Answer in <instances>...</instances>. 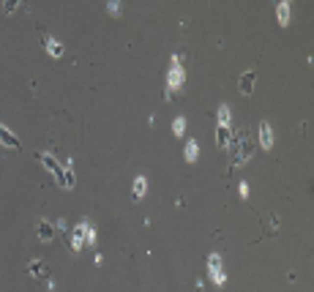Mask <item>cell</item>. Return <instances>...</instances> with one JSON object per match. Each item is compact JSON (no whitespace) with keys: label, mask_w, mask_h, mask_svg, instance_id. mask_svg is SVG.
Listing matches in <instances>:
<instances>
[{"label":"cell","mask_w":314,"mask_h":292,"mask_svg":"<svg viewBox=\"0 0 314 292\" xmlns=\"http://www.w3.org/2000/svg\"><path fill=\"white\" fill-rule=\"evenodd\" d=\"M36 159H39L41 164L47 167V170L55 172V178H58V186H63V164H58V159H55V156H49V153H36Z\"/></svg>","instance_id":"cell-4"},{"label":"cell","mask_w":314,"mask_h":292,"mask_svg":"<svg viewBox=\"0 0 314 292\" xmlns=\"http://www.w3.org/2000/svg\"><path fill=\"white\" fill-rule=\"evenodd\" d=\"M77 178H74V170H71V161H63V186L60 189H74Z\"/></svg>","instance_id":"cell-15"},{"label":"cell","mask_w":314,"mask_h":292,"mask_svg":"<svg viewBox=\"0 0 314 292\" xmlns=\"http://www.w3.org/2000/svg\"><path fill=\"white\" fill-rule=\"evenodd\" d=\"M183 131H186V118H175L172 121V134L175 137H183Z\"/></svg>","instance_id":"cell-17"},{"label":"cell","mask_w":314,"mask_h":292,"mask_svg":"<svg viewBox=\"0 0 314 292\" xmlns=\"http://www.w3.org/2000/svg\"><path fill=\"white\" fill-rule=\"evenodd\" d=\"M208 273H211V281L218 287L227 281V276L221 273V257L218 254H208Z\"/></svg>","instance_id":"cell-3"},{"label":"cell","mask_w":314,"mask_h":292,"mask_svg":"<svg viewBox=\"0 0 314 292\" xmlns=\"http://www.w3.org/2000/svg\"><path fill=\"white\" fill-rule=\"evenodd\" d=\"M107 11L112 14V17H118V14H121V3H118V0H112V3H107Z\"/></svg>","instance_id":"cell-21"},{"label":"cell","mask_w":314,"mask_h":292,"mask_svg":"<svg viewBox=\"0 0 314 292\" xmlns=\"http://www.w3.org/2000/svg\"><path fill=\"white\" fill-rule=\"evenodd\" d=\"M145 191H147V178L145 175H137L134 183H131V194H134V199H142L145 197Z\"/></svg>","instance_id":"cell-13"},{"label":"cell","mask_w":314,"mask_h":292,"mask_svg":"<svg viewBox=\"0 0 314 292\" xmlns=\"http://www.w3.org/2000/svg\"><path fill=\"white\" fill-rule=\"evenodd\" d=\"M85 229H88V221H85V219L71 229V251H74V254L85 248Z\"/></svg>","instance_id":"cell-5"},{"label":"cell","mask_w":314,"mask_h":292,"mask_svg":"<svg viewBox=\"0 0 314 292\" xmlns=\"http://www.w3.org/2000/svg\"><path fill=\"white\" fill-rule=\"evenodd\" d=\"M183 156H186L189 164H194V161H197V156H199V145H197V140H189V142H186V150H183Z\"/></svg>","instance_id":"cell-16"},{"label":"cell","mask_w":314,"mask_h":292,"mask_svg":"<svg viewBox=\"0 0 314 292\" xmlns=\"http://www.w3.org/2000/svg\"><path fill=\"white\" fill-rule=\"evenodd\" d=\"M41 47H44V49L49 52L52 57H63V52H66V49H63V44H60V41H55L52 36H47V33L41 36Z\"/></svg>","instance_id":"cell-9"},{"label":"cell","mask_w":314,"mask_h":292,"mask_svg":"<svg viewBox=\"0 0 314 292\" xmlns=\"http://www.w3.org/2000/svg\"><path fill=\"white\" fill-rule=\"evenodd\" d=\"M232 134H235V131H232L230 126H218V128H216V145H218V147H230Z\"/></svg>","instance_id":"cell-12"},{"label":"cell","mask_w":314,"mask_h":292,"mask_svg":"<svg viewBox=\"0 0 314 292\" xmlns=\"http://www.w3.org/2000/svg\"><path fill=\"white\" fill-rule=\"evenodd\" d=\"M85 243H88L90 248L96 246V229H93V224H88V229H85Z\"/></svg>","instance_id":"cell-19"},{"label":"cell","mask_w":314,"mask_h":292,"mask_svg":"<svg viewBox=\"0 0 314 292\" xmlns=\"http://www.w3.org/2000/svg\"><path fill=\"white\" fill-rule=\"evenodd\" d=\"M36 232H39V241L49 243L52 238H55V224L52 221H39L36 224Z\"/></svg>","instance_id":"cell-11"},{"label":"cell","mask_w":314,"mask_h":292,"mask_svg":"<svg viewBox=\"0 0 314 292\" xmlns=\"http://www.w3.org/2000/svg\"><path fill=\"white\" fill-rule=\"evenodd\" d=\"M238 191H241V197H249V186H246V183H241V186H238Z\"/></svg>","instance_id":"cell-22"},{"label":"cell","mask_w":314,"mask_h":292,"mask_svg":"<svg viewBox=\"0 0 314 292\" xmlns=\"http://www.w3.org/2000/svg\"><path fill=\"white\" fill-rule=\"evenodd\" d=\"M232 164H246V161L251 159V153H254V142H251L249 131H241V134H232Z\"/></svg>","instance_id":"cell-1"},{"label":"cell","mask_w":314,"mask_h":292,"mask_svg":"<svg viewBox=\"0 0 314 292\" xmlns=\"http://www.w3.org/2000/svg\"><path fill=\"white\" fill-rule=\"evenodd\" d=\"M17 6H20L17 0H6V3H3V14H8V17H11V14L17 11Z\"/></svg>","instance_id":"cell-20"},{"label":"cell","mask_w":314,"mask_h":292,"mask_svg":"<svg viewBox=\"0 0 314 292\" xmlns=\"http://www.w3.org/2000/svg\"><path fill=\"white\" fill-rule=\"evenodd\" d=\"M276 17H279V25H282V27L290 25V3H287V0L276 3Z\"/></svg>","instance_id":"cell-14"},{"label":"cell","mask_w":314,"mask_h":292,"mask_svg":"<svg viewBox=\"0 0 314 292\" xmlns=\"http://www.w3.org/2000/svg\"><path fill=\"white\" fill-rule=\"evenodd\" d=\"M218 126H230V107L227 104L218 107Z\"/></svg>","instance_id":"cell-18"},{"label":"cell","mask_w":314,"mask_h":292,"mask_svg":"<svg viewBox=\"0 0 314 292\" xmlns=\"http://www.w3.org/2000/svg\"><path fill=\"white\" fill-rule=\"evenodd\" d=\"M183 55H172V69L167 71V90H164V98H172L175 90L183 88V82H186V71H183Z\"/></svg>","instance_id":"cell-2"},{"label":"cell","mask_w":314,"mask_h":292,"mask_svg":"<svg viewBox=\"0 0 314 292\" xmlns=\"http://www.w3.org/2000/svg\"><path fill=\"white\" fill-rule=\"evenodd\" d=\"M27 273H30L33 279L44 281V279H49V265H47L44 260H33L30 265H27Z\"/></svg>","instance_id":"cell-6"},{"label":"cell","mask_w":314,"mask_h":292,"mask_svg":"<svg viewBox=\"0 0 314 292\" xmlns=\"http://www.w3.org/2000/svg\"><path fill=\"white\" fill-rule=\"evenodd\" d=\"M257 137H260V145H263V150H270L273 147V128H270V123H260V131H257Z\"/></svg>","instance_id":"cell-7"},{"label":"cell","mask_w":314,"mask_h":292,"mask_svg":"<svg viewBox=\"0 0 314 292\" xmlns=\"http://www.w3.org/2000/svg\"><path fill=\"white\" fill-rule=\"evenodd\" d=\"M0 142H3L6 147H11V150H20L22 147V142L17 140V134H11L6 126H0Z\"/></svg>","instance_id":"cell-10"},{"label":"cell","mask_w":314,"mask_h":292,"mask_svg":"<svg viewBox=\"0 0 314 292\" xmlns=\"http://www.w3.org/2000/svg\"><path fill=\"white\" fill-rule=\"evenodd\" d=\"M254 82H257V71H246V74L241 76V82H238L241 96H251V93H254Z\"/></svg>","instance_id":"cell-8"}]
</instances>
